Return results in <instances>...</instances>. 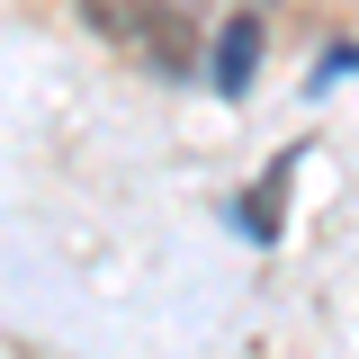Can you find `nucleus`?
<instances>
[{
  "label": "nucleus",
  "mask_w": 359,
  "mask_h": 359,
  "mask_svg": "<svg viewBox=\"0 0 359 359\" xmlns=\"http://www.w3.org/2000/svg\"><path fill=\"white\" fill-rule=\"evenodd\" d=\"M252 63H261V18H233L216 45V90H243L252 81Z\"/></svg>",
  "instance_id": "obj_2"
},
{
  "label": "nucleus",
  "mask_w": 359,
  "mask_h": 359,
  "mask_svg": "<svg viewBox=\"0 0 359 359\" xmlns=\"http://www.w3.org/2000/svg\"><path fill=\"white\" fill-rule=\"evenodd\" d=\"M90 36H153L162 27V0H81Z\"/></svg>",
  "instance_id": "obj_1"
}]
</instances>
